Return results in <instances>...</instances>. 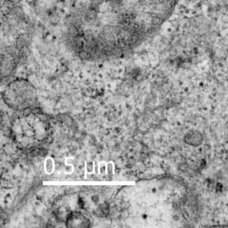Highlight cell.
Instances as JSON below:
<instances>
[{"mask_svg":"<svg viewBox=\"0 0 228 228\" xmlns=\"http://www.w3.org/2000/svg\"><path fill=\"white\" fill-rule=\"evenodd\" d=\"M180 0H72L62 24L66 49L86 62L118 60L152 38Z\"/></svg>","mask_w":228,"mask_h":228,"instance_id":"cell-1","label":"cell"},{"mask_svg":"<svg viewBox=\"0 0 228 228\" xmlns=\"http://www.w3.org/2000/svg\"><path fill=\"white\" fill-rule=\"evenodd\" d=\"M34 29L31 18L20 5L14 0H1L2 78L13 74L26 59Z\"/></svg>","mask_w":228,"mask_h":228,"instance_id":"cell-2","label":"cell"},{"mask_svg":"<svg viewBox=\"0 0 228 228\" xmlns=\"http://www.w3.org/2000/svg\"><path fill=\"white\" fill-rule=\"evenodd\" d=\"M67 224H68V226L69 227H88L89 221L82 214L76 212L69 215Z\"/></svg>","mask_w":228,"mask_h":228,"instance_id":"cell-3","label":"cell"},{"mask_svg":"<svg viewBox=\"0 0 228 228\" xmlns=\"http://www.w3.org/2000/svg\"><path fill=\"white\" fill-rule=\"evenodd\" d=\"M108 212V207L107 205L103 204L100 205L99 207L96 209V214L99 217H105L107 215Z\"/></svg>","mask_w":228,"mask_h":228,"instance_id":"cell-4","label":"cell"}]
</instances>
